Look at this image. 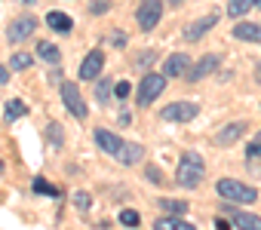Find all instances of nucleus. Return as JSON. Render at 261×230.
Wrapping results in <instances>:
<instances>
[{"mask_svg": "<svg viewBox=\"0 0 261 230\" xmlns=\"http://www.w3.org/2000/svg\"><path fill=\"white\" fill-rule=\"evenodd\" d=\"M203 178H206L203 157H200L197 151H188V154H181V160H178V169H175V181H178V187H185V190H194V187H200V184H203Z\"/></svg>", "mask_w": 261, "mask_h": 230, "instance_id": "1", "label": "nucleus"}, {"mask_svg": "<svg viewBox=\"0 0 261 230\" xmlns=\"http://www.w3.org/2000/svg\"><path fill=\"white\" fill-rule=\"evenodd\" d=\"M218 196L227 199V203H255L258 199V190L237 181V178H221L218 181Z\"/></svg>", "mask_w": 261, "mask_h": 230, "instance_id": "2", "label": "nucleus"}, {"mask_svg": "<svg viewBox=\"0 0 261 230\" xmlns=\"http://www.w3.org/2000/svg\"><path fill=\"white\" fill-rule=\"evenodd\" d=\"M197 113H200V104H197V101H172V104L163 107L160 117H163L166 123H191Z\"/></svg>", "mask_w": 261, "mask_h": 230, "instance_id": "3", "label": "nucleus"}, {"mask_svg": "<svg viewBox=\"0 0 261 230\" xmlns=\"http://www.w3.org/2000/svg\"><path fill=\"white\" fill-rule=\"evenodd\" d=\"M163 89H166V74H145V77H142V83H139L136 98H139V104H142V107H148V104H151Z\"/></svg>", "mask_w": 261, "mask_h": 230, "instance_id": "4", "label": "nucleus"}, {"mask_svg": "<svg viewBox=\"0 0 261 230\" xmlns=\"http://www.w3.org/2000/svg\"><path fill=\"white\" fill-rule=\"evenodd\" d=\"M160 16H163V0H142L139 10H136V22L142 31H154Z\"/></svg>", "mask_w": 261, "mask_h": 230, "instance_id": "5", "label": "nucleus"}, {"mask_svg": "<svg viewBox=\"0 0 261 230\" xmlns=\"http://www.w3.org/2000/svg\"><path fill=\"white\" fill-rule=\"evenodd\" d=\"M59 89H62V101H65V107L74 113L77 120H83V117H86V101H83L77 83H59Z\"/></svg>", "mask_w": 261, "mask_h": 230, "instance_id": "6", "label": "nucleus"}, {"mask_svg": "<svg viewBox=\"0 0 261 230\" xmlns=\"http://www.w3.org/2000/svg\"><path fill=\"white\" fill-rule=\"evenodd\" d=\"M34 31H37V19H34V16H19L16 22H10L7 40H10V43H22V40H28Z\"/></svg>", "mask_w": 261, "mask_h": 230, "instance_id": "7", "label": "nucleus"}, {"mask_svg": "<svg viewBox=\"0 0 261 230\" xmlns=\"http://www.w3.org/2000/svg\"><path fill=\"white\" fill-rule=\"evenodd\" d=\"M101 68H105V52H101V49H92V52L83 59V65H80V80H86V83L98 80Z\"/></svg>", "mask_w": 261, "mask_h": 230, "instance_id": "8", "label": "nucleus"}, {"mask_svg": "<svg viewBox=\"0 0 261 230\" xmlns=\"http://www.w3.org/2000/svg\"><path fill=\"white\" fill-rule=\"evenodd\" d=\"M218 25V13H212V16H203V19H197V22H191L188 28H185V40H203L206 37V31H212Z\"/></svg>", "mask_w": 261, "mask_h": 230, "instance_id": "9", "label": "nucleus"}, {"mask_svg": "<svg viewBox=\"0 0 261 230\" xmlns=\"http://www.w3.org/2000/svg\"><path fill=\"white\" fill-rule=\"evenodd\" d=\"M218 71V55H203L197 65H191V71L185 74L191 83H200V80H206L209 74H215Z\"/></svg>", "mask_w": 261, "mask_h": 230, "instance_id": "10", "label": "nucleus"}, {"mask_svg": "<svg viewBox=\"0 0 261 230\" xmlns=\"http://www.w3.org/2000/svg\"><path fill=\"white\" fill-rule=\"evenodd\" d=\"M188 71H191V55H185V52H175V55H169L163 62V74L166 77H185Z\"/></svg>", "mask_w": 261, "mask_h": 230, "instance_id": "11", "label": "nucleus"}, {"mask_svg": "<svg viewBox=\"0 0 261 230\" xmlns=\"http://www.w3.org/2000/svg\"><path fill=\"white\" fill-rule=\"evenodd\" d=\"M224 212L230 215L233 227H243V230H261V218H258V215H252V212H240V209H230V206H224Z\"/></svg>", "mask_w": 261, "mask_h": 230, "instance_id": "12", "label": "nucleus"}, {"mask_svg": "<svg viewBox=\"0 0 261 230\" xmlns=\"http://www.w3.org/2000/svg\"><path fill=\"white\" fill-rule=\"evenodd\" d=\"M95 145H98L105 154L117 157V154H120V148H123V138H117L111 129H95Z\"/></svg>", "mask_w": 261, "mask_h": 230, "instance_id": "13", "label": "nucleus"}, {"mask_svg": "<svg viewBox=\"0 0 261 230\" xmlns=\"http://www.w3.org/2000/svg\"><path fill=\"white\" fill-rule=\"evenodd\" d=\"M142 154H145V148H142V145H136V141H123V148H120L117 160H120V163H126V166H136V163L142 160Z\"/></svg>", "mask_w": 261, "mask_h": 230, "instance_id": "14", "label": "nucleus"}, {"mask_svg": "<svg viewBox=\"0 0 261 230\" xmlns=\"http://www.w3.org/2000/svg\"><path fill=\"white\" fill-rule=\"evenodd\" d=\"M246 129H249V126H246L243 120H240V123H227V126L215 135V141H218V145H233V141H240V135H243Z\"/></svg>", "mask_w": 261, "mask_h": 230, "instance_id": "15", "label": "nucleus"}, {"mask_svg": "<svg viewBox=\"0 0 261 230\" xmlns=\"http://www.w3.org/2000/svg\"><path fill=\"white\" fill-rule=\"evenodd\" d=\"M233 37H237V40L258 43V40H261V28L252 25V22H237V25H233Z\"/></svg>", "mask_w": 261, "mask_h": 230, "instance_id": "16", "label": "nucleus"}, {"mask_svg": "<svg viewBox=\"0 0 261 230\" xmlns=\"http://www.w3.org/2000/svg\"><path fill=\"white\" fill-rule=\"evenodd\" d=\"M46 25H49L56 34H71V28H74L71 16H65V13H49V16H46Z\"/></svg>", "mask_w": 261, "mask_h": 230, "instance_id": "17", "label": "nucleus"}, {"mask_svg": "<svg viewBox=\"0 0 261 230\" xmlns=\"http://www.w3.org/2000/svg\"><path fill=\"white\" fill-rule=\"evenodd\" d=\"M28 113V104L22 101V98H10L7 104H4V117L7 120H19V117H25Z\"/></svg>", "mask_w": 261, "mask_h": 230, "instance_id": "18", "label": "nucleus"}, {"mask_svg": "<svg viewBox=\"0 0 261 230\" xmlns=\"http://www.w3.org/2000/svg\"><path fill=\"white\" fill-rule=\"evenodd\" d=\"M157 230H191L188 221H181V215H166V218H157L154 224Z\"/></svg>", "mask_w": 261, "mask_h": 230, "instance_id": "19", "label": "nucleus"}, {"mask_svg": "<svg viewBox=\"0 0 261 230\" xmlns=\"http://www.w3.org/2000/svg\"><path fill=\"white\" fill-rule=\"evenodd\" d=\"M37 55L43 59V62H49V65H59V59H62V52H59V46L56 43H37Z\"/></svg>", "mask_w": 261, "mask_h": 230, "instance_id": "20", "label": "nucleus"}, {"mask_svg": "<svg viewBox=\"0 0 261 230\" xmlns=\"http://www.w3.org/2000/svg\"><path fill=\"white\" fill-rule=\"evenodd\" d=\"M252 7H255V0H227V16L240 19V16H246Z\"/></svg>", "mask_w": 261, "mask_h": 230, "instance_id": "21", "label": "nucleus"}, {"mask_svg": "<svg viewBox=\"0 0 261 230\" xmlns=\"http://www.w3.org/2000/svg\"><path fill=\"white\" fill-rule=\"evenodd\" d=\"M31 55L28 52H16V55H10V71H28L31 68Z\"/></svg>", "mask_w": 261, "mask_h": 230, "instance_id": "22", "label": "nucleus"}, {"mask_svg": "<svg viewBox=\"0 0 261 230\" xmlns=\"http://www.w3.org/2000/svg\"><path fill=\"white\" fill-rule=\"evenodd\" d=\"M160 209L166 215H185L188 212V203H181V199H160Z\"/></svg>", "mask_w": 261, "mask_h": 230, "instance_id": "23", "label": "nucleus"}, {"mask_svg": "<svg viewBox=\"0 0 261 230\" xmlns=\"http://www.w3.org/2000/svg\"><path fill=\"white\" fill-rule=\"evenodd\" d=\"M111 92H114V80H98V86H95V98H98V104H108Z\"/></svg>", "mask_w": 261, "mask_h": 230, "instance_id": "24", "label": "nucleus"}, {"mask_svg": "<svg viewBox=\"0 0 261 230\" xmlns=\"http://www.w3.org/2000/svg\"><path fill=\"white\" fill-rule=\"evenodd\" d=\"M139 221H142V218H139L136 209H123V212H120V224H123V227H139Z\"/></svg>", "mask_w": 261, "mask_h": 230, "instance_id": "25", "label": "nucleus"}, {"mask_svg": "<svg viewBox=\"0 0 261 230\" xmlns=\"http://www.w3.org/2000/svg\"><path fill=\"white\" fill-rule=\"evenodd\" d=\"M145 175H148V181H151V184H163V181H166V178H163V172H160L157 166H148V169H145Z\"/></svg>", "mask_w": 261, "mask_h": 230, "instance_id": "26", "label": "nucleus"}, {"mask_svg": "<svg viewBox=\"0 0 261 230\" xmlns=\"http://www.w3.org/2000/svg\"><path fill=\"white\" fill-rule=\"evenodd\" d=\"M46 132H49V141H53V145H62V126H59V123H49Z\"/></svg>", "mask_w": 261, "mask_h": 230, "instance_id": "27", "label": "nucleus"}, {"mask_svg": "<svg viewBox=\"0 0 261 230\" xmlns=\"http://www.w3.org/2000/svg\"><path fill=\"white\" fill-rule=\"evenodd\" d=\"M34 190H37V193H53V196H56V193H59V190H56V187H53V184H46V181H43V178H34Z\"/></svg>", "mask_w": 261, "mask_h": 230, "instance_id": "28", "label": "nucleus"}, {"mask_svg": "<svg viewBox=\"0 0 261 230\" xmlns=\"http://www.w3.org/2000/svg\"><path fill=\"white\" fill-rule=\"evenodd\" d=\"M74 206H77L80 212H86V209H89V193H83V190L74 193Z\"/></svg>", "mask_w": 261, "mask_h": 230, "instance_id": "29", "label": "nucleus"}, {"mask_svg": "<svg viewBox=\"0 0 261 230\" xmlns=\"http://www.w3.org/2000/svg\"><path fill=\"white\" fill-rule=\"evenodd\" d=\"M246 157H249V160H261V141H252V145L246 148Z\"/></svg>", "mask_w": 261, "mask_h": 230, "instance_id": "30", "label": "nucleus"}, {"mask_svg": "<svg viewBox=\"0 0 261 230\" xmlns=\"http://www.w3.org/2000/svg\"><path fill=\"white\" fill-rule=\"evenodd\" d=\"M114 95H117V98H126V95H129V83H126V80L114 83Z\"/></svg>", "mask_w": 261, "mask_h": 230, "instance_id": "31", "label": "nucleus"}, {"mask_svg": "<svg viewBox=\"0 0 261 230\" xmlns=\"http://www.w3.org/2000/svg\"><path fill=\"white\" fill-rule=\"evenodd\" d=\"M108 7H111V4H108V0H95V4L89 7V13H95V16H101V13H108Z\"/></svg>", "mask_w": 261, "mask_h": 230, "instance_id": "32", "label": "nucleus"}, {"mask_svg": "<svg viewBox=\"0 0 261 230\" xmlns=\"http://www.w3.org/2000/svg\"><path fill=\"white\" fill-rule=\"evenodd\" d=\"M7 83H10V68L0 65V86H7Z\"/></svg>", "mask_w": 261, "mask_h": 230, "instance_id": "33", "label": "nucleus"}, {"mask_svg": "<svg viewBox=\"0 0 261 230\" xmlns=\"http://www.w3.org/2000/svg\"><path fill=\"white\" fill-rule=\"evenodd\" d=\"M151 62H154V52H145V55H142V59H139V68H148V65H151Z\"/></svg>", "mask_w": 261, "mask_h": 230, "instance_id": "34", "label": "nucleus"}, {"mask_svg": "<svg viewBox=\"0 0 261 230\" xmlns=\"http://www.w3.org/2000/svg\"><path fill=\"white\" fill-rule=\"evenodd\" d=\"M215 227H218V230H230V227H233V221H224V218H215Z\"/></svg>", "mask_w": 261, "mask_h": 230, "instance_id": "35", "label": "nucleus"}, {"mask_svg": "<svg viewBox=\"0 0 261 230\" xmlns=\"http://www.w3.org/2000/svg\"><path fill=\"white\" fill-rule=\"evenodd\" d=\"M255 80H258V83H261V62H258V65H255Z\"/></svg>", "mask_w": 261, "mask_h": 230, "instance_id": "36", "label": "nucleus"}, {"mask_svg": "<svg viewBox=\"0 0 261 230\" xmlns=\"http://www.w3.org/2000/svg\"><path fill=\"white\" fill-rule=\"evenodd\" d=\"M166 4H169V7H178V4H185V0H166Z\"/></svg>", "mask_w": 261, "mask_h": 230, "instance_id": "37", "label": "nucleus"}, {"mask_svg": "<svg viewBox=\"0 0 261 230\" xmlns=\"http://www.w3.org/2000/svg\"><path fill=\"white\" fill-rule=\"evenodd\" d=\"M255 7H258V10H261V0H255Z\"/></svg>", "mask_w": 261, "mask_h": 230, "instance_id": "38", "label": "nucleus"}, {"mask_svg": "<svg viewBox=\"0 0 261 230\" xmlns=\"http://www.w3.org/2000/svg\"><path fill=\"white\" fill-rule=\"evenodd\" d=\"M0 172H4V160H0Z\"/></svg>", "mask_w": 261, "mask_h": 230, "instance_id": "39", "label": "nucleus"}, {"mask_svg": "<svg viewBox=\"0 0 261 230\" xmlns=\"http://www.w3.org/2000/svg\"><path fill=\"white\" fill-rule=\"evenodd\" d=\"M258 141H261V132H258Z\"/></svg>", "mask_w": 261, "mask_h": 230, "instance_id": "40", "label": "nucleus"}]
</instances>
